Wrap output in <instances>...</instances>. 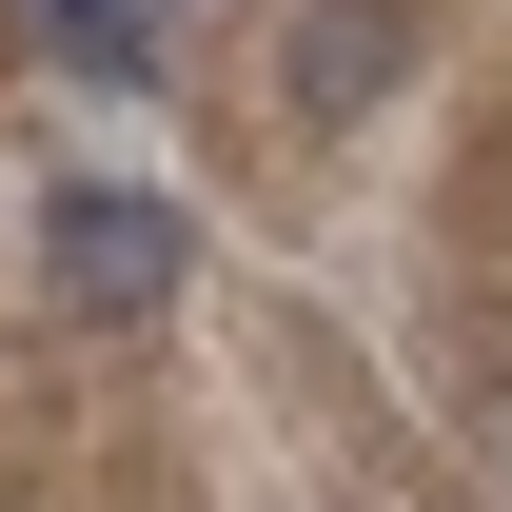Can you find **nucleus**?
I'll return each mask as SVG.
<instances>
[{"label":"nucleus","mask_w":512,"mask_h":512,"mask_svg":"<svg viewBox=\"0 0 512 512\" xmlns=\"http://www.w3.org/2000/svg\"><path fill=\"white\" fill-rule=\"evenodd\" d=\"M197 276V217L158 178H40V296L60 316H158Z\"/></svg>","instance_id":"nucleus-1"},{"label":"nucleus","mask_w":512,"mask_h":512,"mask_svg":"<svg viewBox=\"0 0 512 512\" xmlns=\"http://www.w3.org/2000/svg\"><path fill=\"white\" fill-rule=\"evenodd\" d=\"M394 60H414V20H394V0H316V20H296V119H355Z\"/></svg>","instance_id":"nucleus-2"},{"label":"nucleus","mask_w":512,"mask_h":512,"mask_svg":"<svg viewBox=\"0 0 512 512\" xmlns=\"http://www.w3.org/2000/svg\"><path fill=\"white\" fill-rule=\"evenodd\" d=\"M20 20H40L79 79H138V0H20Z\"/></svg>","instance_id":"nucleus-3"}]
</instances>
